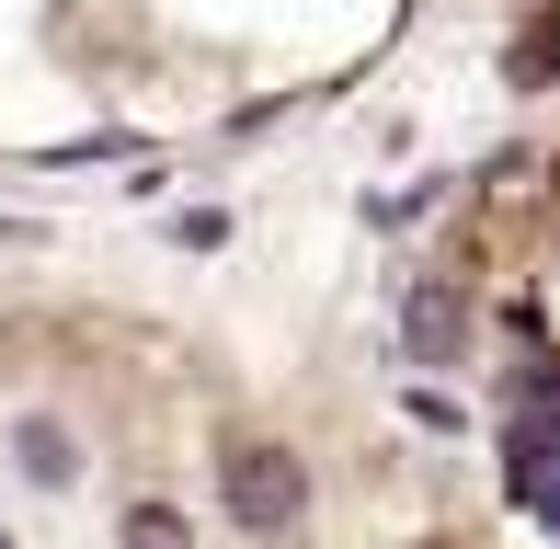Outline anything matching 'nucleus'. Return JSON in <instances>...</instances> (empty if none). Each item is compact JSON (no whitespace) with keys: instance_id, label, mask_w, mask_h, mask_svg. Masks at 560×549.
<instances>
[{"instance_id":"f257e3e1","label":"nucleus","mask_w":560,"mask_h":549,"mask_svg":"<svg viewBox=\"0 0 560 549\" xmlns=\"http://www.w3.org/2000/svg\"><path fill=\"white\" fill-rule=\"evenodd\" d=\"M218 492H229V515H241L252 538H287L298 504H310V481H298L287 446H229V458H218Z\"/></svg>"},{"instance_id":"20e7f679","label":"nucleus","mask_w":560,"mask_h":549,"mask_svg":"<svg viewBox=\"0 0 560 549\" xmlns=\"http://www.w3.org/2000/svg\"><path fill=\"white\" fill-rule=\"evenodd\" d=\"M12 458H23V481H46V492L81 481V435H69L58 412H23V423H12Z\"/></svg>"},{"instance_id":"423d86ee","label":"nucleus","mask_w":560,"mask_h":549,"mask_svg":"<svg viewBox=\"0 0 560 549\" xmlns=\"http://www.w3.org/2000/svg\"><path fill=\"white\" fill-rule=\"evenodd\" d=\"M0 549H12V538H0Z\"/></svg>"},{"instance_id":"7ed1b4c3","label":"nucleus","mask_w":560,"mask_h":549,"mask_svg":"<svg viewBox=\"0 0 560 549\" xmlns=\"http://www.w3.org/2000/svg\"><path fill=\"white\" fill-rule=\"evenodd\" d=\"M503 481H515V504L538 515V527H560V423H549V412L515 423V458H503Z\"/></svg>"},{"instance_id":"39448f33","label":"nucleus","mask_w":560,"mask_h":549,"mask_svg":"<svg viewBox=\"0 0 560 549\" xmlns=\"http://www.w3.org/2000/svg\"><path fill=\"white\" fill-rule=\"evenodd\" d=\"M126 549H195V538H184L172 504H138V515H126Z\"/></svg>"},{"instance_id":"f03ea898","label":"nucleus","mask_w":560,"mask_h":549,"mask_svg":"<svg viewBox=\"0 0 560 549\" xmlns=\"http://www.w3.org/2000/svg\"><path fill=\"white\" fill-rule=\"evenodd\" d=\"M400 343H412V366H457L469 355V297H457L446 274H423V287L400 297Z\"/></svg>"}]
</instances>
